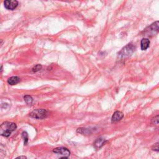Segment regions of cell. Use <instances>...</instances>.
Returning a JSON list of instances; mask_svg holds the SVG:
<instances>
[{
  "instance_id": "cell-1",
  "label": "cell",
  "mask_w": 159,
  "mask_h": 159,
  "mask_svg": "<svg viewBox=\"0 0 159 159\" xmlns=\"http://www.w3.org/2000/svg\"><path fill=\"white\" fill-rule=\"evenodd\" d=\"M17 128V126L15 123L12 122H5L1 125L0 127V132H1V136L8 138L10 136L12 132L15 130Z\"/></svg>"
},
{
  "instance_id": "cell-2",
  "label": "cell",
  "mask_w": 159,
  "mask_h": 159,
  "mask_svg": "<svg viewBox=\"0 0 159 159\" xmlns=\"http://www.w3.org/2000/svg\"><path fill=\"white\" fill-rule=\"evenodd\" d=\"M135 46L132 43H129L119 51V52L118 53V57L121 59L128 58L132 55V54L135 51Z\"/></svg>"
},
{
  "instance_id": "cell-3",
  "label": "cell",
  "mask_w": 159,
  "mask_h": 159,
  "mask_svg": "<svg viewBox=\"0 0 159 159\" xmlns=\"http://www.w3.org/2000/svg\"><path fill=\"white\" fill-rule=\"evenodd\" d=\"M49 114L50 113L47 110L36 109L30 113L29 116L37 119H42L47 118L49 115Z\"/></svg>"
},
{
  "instance_id": "cell-4",
  "label": "cell",
  "mask_w": 159,
  "mask_h": 159,
  "mask_svg": "<svg viewBox=\"0 0 159 159\" xmlns=\"http://www.w3.org/2000/svg\"><path fill=\"white\" fill-rule=\"evenodd\" d=\"M53 152L57 153V154H60L62 155H64V157H68V156L70 155V151L66 147H57L54 149H53Z\"/></svg>"
},
{
  "instance_id": "cell-5",
  "label": "cell",
  "mask_w": 159,
  "mask_h": 159,
  "mask_svg": "<svg viewBox=\"0 0 159 159\" xmlns=\"http://www.w3.org/2000/svg\"><path fill=\"white\" fill-rule=\"evenodd\" d=\"M5 7L9 10H15L17 5H18V2L16 0H6L4 2Z\"/></svg>"
},
{
  "instance_id": "cell-6",
  "label": "cell",
  "mask_w": 159,
  "mask_h": 159,
  "mask_svg": "<svg viewBox=\"0 0 159 159\" xmlns=\"http://www.w3.org/2000/svg\"><path fill=\"white\" fill-rule=\"evenodd\" d=\"M107 142H108V141H107L103 138H98L93 143L94 147L96 150H99L101 147H103Z\"/></svg>"
},
{
  "instance_id": "cell-7",
  "label": "cell",
  "mask_w": 159,
  "mask_h": 159,
  "mask_svg": "<svg viewBox=\"0 0 159 159\" xmlns=\"http://www.w3.org/2000/svg\"><path fill=\"white\" fill-rule=\"evenodd\" d=\"M124 117V114L122 112L117 111L114 113V114L112 116L111 118V122L113 123H116L119 121H120Z\"/></svg>"
},
{
  "instance_id": "cell-8",
  "label": "cell",
  "mask_w": 159,
  "mask_h": 159,
  "mask_svg": "<svg viewBox=\"0 0 159 159\" xmlns=\"http://www.w3.org/2000/svg\"><path fill=\"white\" fill-rule=\"evenodd\" d=\"M76 132L78 133L84 135V136H88L92 134L91 129H88V128H85V127H80L78 128L76 130Z\"/></svg>"
},
{
  "instance_id": "cell-9",
  "label": "cell",
  "mask_w": 159,
  "mask_h": 159,
  "mask_svg": "<svg viewBox=\"0 0 159 159\" xmlns=\"http://www.w3.org/2000/svg\"><path fill=\"white\" fill-rule=\"evenodd\" d=\"M150 44V42L148 39H147V38L142 39L141 40V50H146L149 47Z\"/></svg>"
},
{
  "instance_id": "cell-10",
  "label": "cell",
  "mask_w": 159,
  "mask_h": 159,
  "mask_svg": "<svg viewBox=\"0 0 159 159\" xmlns=\"http://www.w3.org/2000/svg\"><path fill=\"white\" fill-rule=\"evenodd\" d=\"M21 81V78L18 76H12L8 80V83L10 85H14L17 84Z\"/></svg>"
},
{
  "instance_id": "cell-11",
  "label": "cell",
  "mask_w": 159,
  "mask_h": 159,
  "mask_svg": "<svg viewBox=\"0 0 159 159\" xmlns=\"http://www.w3.org/2000/svg\"><path fill=\"white\" fill-rule=\"evenodd\" d=\"M149 29L153 33L159 32V21H156L152 23L150 26Z\"/></svg>"
},
{
  "instance_id": "cell-12",
  "label": "cell",
  "mask_w": 159,
  "mask_h": 159,
  "mask_svg": "<svg viewBox=\"0 0 159 159\" xmlns=\"http://www.w3.org/2000/svg\"><path fill=\"white\" fill-rule=\"evenodd\" d=\"M24 99L25 101V102L26 103V104L28 105H32L33 104V98H32V96H29V95H25L24 97Z\"/></svg>"
},
{
  "instance_id": "cell-13",
  "label": "cell",
  "mask_w": 159,
  "mask_h": 159,
  "mask_svg": "<svg viewBox=\"0 0 159 159\" xmlns=\"http://www.w3.org/2000/svg\"><path fill=\"white\" fill-rule=\"evenodd\" d=\"M22 138L24 139V143L25 145H27L29 141V138H28V134L26 132L24 131L22 133Z\"/></svg>"
},
{
  "instance_id": "cell-14",
  "label": "cell",
  "mask_w": 159,
  "mask_h": 159,
  "mask_svg": "<svg viewBox=\"0 0 159 159\" xmlns=\"http://www.w3.org/2000/svg\"><path fill=\"white\" fill-rule=\"evenodd\" d=\"M151 123L154 125H159V115L153 117L151 120Z\"/></svg>"
},
{
  "instance_id": "cell-15",
  "label": "cell",
  "mask_w": 159,
  "mask_h": 159,
  "mask_svg": "<svg viewBox=\"0 0 159 159\" xmlns=\"http://www.w3.org/2000/svg\"><path fill=\"white\" fill-rule=\"evenodd\" d=\"M42 65H39V64H37V65H36V66H34L33 68H32V71L33 72H38V71H39V70H41V68H42Z\"/></svg>"
},
{
  "instance_id": "cell-16",
  "label": "cell",
  "mask_w": 159,
  "mask_h": 159,
  "mask_svg": "<svg viewBox=\"0 0 159 159\" xmlns=\"http://www.w3.org/2000/svg\"><path fill=\"white\" fill-rule=\"evenodd\" d=\"M151 149L154 150V151H156V152H159V142L155 143V144H153Z\"/></svg>"
},
{
  "instance_id": "cell-17",
  "label": "cell",
  "mask_w": 159,
  "mask_h": 159,
  "mask_svg": "<svg viewBox=\"0 0 159 159\" xmlns=\"http://www.w3.org/2000/svg\"><path fill=\"white\" fill-rule=\"evenodd\" d=\"M15 159H28L27 157L24 156V155H21V156H19L17 157H16Z\"/></svg>"
},
{
  "instance_id": "cell-18",
  "label": "cell",
  "mask_w": 159,
  "mask_h": 159,
  "mask_svg": "<svg viewBox=\"0 0 159 159\" xmlns=\"http://www.w3.org/2000/svg\"><path fill=\"white\" fill-rule=\"evenodd\" d=\"M59 159H68V157H63L60 158Z\"/></svg>"
}]
</instances>
